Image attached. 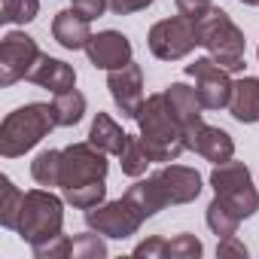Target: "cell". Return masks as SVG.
Returning a JSON list of instances; mask_svg holds the SVG:
<instances>
[{
  "mask_svg": "<svg viewBox=\"0 0 259 259\" xmlns=\"http://www.w3.org/2000/svg\"><path fill=\"white\" fill-rule=\"evenodd\" d=\"M0 13L7 25H28L40 13V0H0Z\"/></svg>",
  "mask_w": 259,
  "mask_h": 259,
  "instance_id": "26",
  "label": "cell"
},
{
  "mask_svg": "<svg viewBox=\"0 0 259 259\" xmlns=\"http://www.w3.org/2000/svg\"><path fill=\"white\" fill-rule=\"evenodd\" d=\"M31 250H34L37 259H67L70 256V238L58 235V238H52V241H46L40 247H31Z\"/></svg>",
  "mask_w": 259,
  "mask_h": 259,
  "instance_id": "29",
  "label": "cell"
},
{
  "mask_svg": "<svg viewBox=\"0 0 259 259\" xmlns=\"http://www.w3.org/2000/svg\"><path fill=\"white\" fill-rule=\"evenodd\" d=\"M204 253V247H201V241L195 238V235H177V238H171L168 241V250H165V256L168 259H198Z\"/></svg>",
  "mask_w": 259,
  "mask_h": 259,
  "instance_id": "28",
  "label": "cell"
},
{
  "mask_svg": "<svg viewBox=\"0 0 259 259\" xmlns=\"http://www.w3.org/2000/svg\"><path fill=\"white\" fill-rule=\"evenodd\" d=\"M22 204H25V195L13 186L10 177H0V223L4 229H19V217H22Z\"/></svg>",
  "mask_w": 259,
  "mask_h": 259,
  "instance_id": "21",
  "label": "cell"
},
{
  "mask_svg": "<svg viewBox=\"0 0 259 259\" xmlns=\"http://www.w3.org/2000/svg\"><path fill=\"white\" fill-rule=\"evenodd\" d=\"M229 113L238 122H259V79L256 76H241L232 82V98H229Z\"/></svg>",
  "mask_w": 259,
  "mask_h": 259,
  "instance_id": "17",
  "label": "cell"
},
{
  "mask_svg": "<svg viewBox=\"0 0 259 259\" xmlns=\"http://www.w3.org/2000/svg\"><path fill=\"white\" fill-rule=\"evenodd\" d=\"M138 128H141V144L150 156V162H177V156L186 150V138H183V125L177 122V116L168 107L165 92L150 95L141 110H138Z\"/></svg>",
  "mask_w": 259,
  "mask_h": 259,
  "instance_id": "2",
  "label": "cell"
},
{
  "mask_svg": "<svg viewBox=\"0 0 259 259\" xmlns=\"http://www.w3.org/2000/svg\"><path fill=\"white\" fill-rule=\"evenodd\" d=\"M150 52L162 61H177L186 58L195 46H201L198 40V22L189 16H171L162 19L150 28Z\"/></svg>",
  "mask_w": 259,
  "mask_h": 259,
  "instance_id": "7",
  "label": "cell"
},
{
  "mask_svg": "<svg viewBox=\"0 0 259 259\" xmlns=\"http://www.w3.org/2000/svg\"><path fill=\"white\" fill-rule=\"evenodd\" d=\"M183 138H186V150L204 156L213 165H223V162H229L235 156V141L229 138V132H223V128H217V125L195 122V125H189L183 132Z\"/></svg>",
  "mask_w": 259,
  "mask_h": 259,
  "instance_id": "12",
  "label": "cell"
},
{
  "mask_svg": "<svg viewBox=\"0 0 259 259\" xmlns=\"http://www.w3.org/2000/svg\"><path fill=\"white\" fill-rule=\"evenodd\" d=\"M186 73L195 79V92H198L204 110H223V107H229L232 79H229L226 67H220L213 58H195L192 64H186Z\"/></svg>",
  "mask_w": 259,
  "mask_h": 259,
  "instance_id": "11",
  "label": "cell"
},
{
  "mask_svg": "<svg viewBox=\"0 0 259 259\" xmlns=\"http://www.w3.org/2000/svg\"><path fill=\"white\" fill-rule=\"evenodd\" d=\"M119 165H122V174H128V177H141V174H147V168H150L153 162H150V156H147L141 138H132V135H128L125 150L119 153Z\"/></svg>",
  "mask_w": 259,
  "mask_h": 259,
  "instance_id": "23",
  "label": "cell"
},
{
  "mask_svg": "<svg viewBox=\"0 0 259 259\" xmlns=\"http://www.w3.org/2000/svg\"><path fill=\"white\" fill-rule=\"evenodd\" d=\"M52 37H55L58 46H64V49L73 52V49H85L95 34L89 31V19L79 16V13L70 7V10H61V13L52 19Z\"/></svg>",
  "mask_w": 259,
  "mask_h": 259,
  "instance_id": "15",
  "label": "cell"
},
{
  "mask_svg": "<svg viewBox=\"0 0 259 259\" xmlns=\"http://www.w3.org/2000/svg\"><path fill=\"white\" fill-rule=\"evenodd\" d=\"M165 98H168L171 113H174L177 122L183 125V132H186L189 125L201 122V110H204V104H201V98H198L195 89H189V85H183V82H171V85L165 89Z\"/></svg>",
  "mask_w": 259,
  "mask_h": 259,
  "instance_id": "18",
  "label": "cell"
},
{
  "mask_svg": "<svg viewBox=\"0 0 259 259\" xmlns=\"http://www.w3.org/2000/svg\"><path fill=\"white\" fill-rule=\"evenodd\" d=\"M40 46L34 37L13 31L0 43V85H16L19 79H28L34 64L40 61Z\"/></svg>",
  "mask_w": 259,
  "mask_h": 259,
  "instance_id": "10",
  "label": "cell"
},
{
  "mask_svg": "<svg viewBox=\"0 0 259 259\" xmlns=\"http://www.w3.org/2000/svg\"><path fill=\"white\" fill-rule=\"evenodd\" d=\"M85 226L95 229V232L104 235V238H119V241H122V238L138 235V229L144 226V213L122 195V198H116V201L89 207V210H85Z\"/></svg>",
  "mask_w": 259,
  "mask_h": 259,
  "instance_id": "9",
  "label": "cell"
},
{
  "mask_svg": "<svg viewBox=\"0 0 259 259\" xmlns=\"http://www.w3.org/2000/svg\"><path fill=\"white\" fill-rule=\"evenodd\" d=\"M241 4H247V7H259V0H241Z\"/></svg>",
  "mask_w": 259,
  "mask_h": 259,
  "instance_id": "35",
  "label": "cell"
},
{
  "mask_svg": "<svg viewBox=\"0 0 259 259\" xmlns=\"http://www.w3.org/2000/svg\"><path fill=\"white\" fill-rule=\"evenodd\" d=\"M89 141L98 147V150H104L107 156H119L122 150H125V141H128V135L122 132V128L107 116V113H98L95 116V122H92V132H89Z\"/></svg>",
  "mask_w": 259,
  "mask_h": 259,
  "instance_id": "19",
  "label": "cell"
},
{
  "mask_svg": "<svg viewBox=\"0 0 259 259\" xmlns=\"http://www.w3.org/2000/svg\"><path fill=\"white\" fill-rule=\"evenodd\" d=\"M52 110H55V122L61 128H70L82 119L85 113V98L76 92V89H67V92H58L55 101H52Z\"/></svg>",
  "mask_w": 259,
  "mask_h": 259,
  "instance_id": "20",
  "label": "cell"
},
{
  "mask_svg": "<svg viewBox=\"0 0 259 259\" xmlns=\"http://www.w3.org/2000/svg\"><path fill=\"white\" fill-rule=\"evenodd\" d=\"M153 4V0H107V7L116 13V16H132V13H141Z\"/></svg>",
  "mask_w": 259,
  "mask_h": 259,
  "instance_id": "31",
  "label": "cell"
},
{
  "mask_svg": "<svg viewBox=\"0 0 259 259\" xmlns=\"http://www.w3.org/2000/svg\"><path fill=\"white\" fill-rule=\"evenodd\" d=\"M207 226H210V232H213L217 238H232V235L238 232V226H241V217H238L226 201H220V198L213 195V201L207 204Z\"/></svg>",
  "mask_w": 259,
  "mask_h": 259,
  "instance_id": "22",
  "label": "cell"
},
{
  "mask_svg": "<svg viewBox=\"0 0 259 259\" xmlns=\"http://www.w3.org/2000/svg\"><path fill=\"white\" fill-rule=\"evenodd\" d=\"M165 250H168V241L165 238H147L144 244H138L135 247V256H147V259H162L165 256Z\"/></svg>",
  "mask_w": 259,
  "mask_h": 259,
  "instance_id": "30",
  "label": "cell"
},
{
  "mask_svg": "<svg viewBox=\"0 0 259 259\" xmlns=\"http://www.w3.org/2000/svg\"><path fill=\"white\" fill-rule=\"evenodd\" d=\"M31 82H37L40 89H49V92H67L76 85V73L70 64L58 61V58H49V55H40V61L34 64V70L28 73Z\"/></svg>",
  "mask_w": 259,
  "mask_h": 259,
  "instance_id": "16",
  "label": "cell"
},
{
  "mask_svg": "<svg viewBox=\"0 0 259 259\" xmlns=\"http://www.w3.org/2000/svg\"><path fill=\"white\" fill-rule=\"evenodd\" d=\"M73 10L92 22V19L104 16V10H107V0H73Z\"/></svg>",
  "mask_w": 259,
  "mask_h": 259,
  "instance_id": "34",
  "label": "cell"
},
{
  "mask_svg": "<svg viewBox=\"0 0 259 259\" xmlns=\"http://www.w3.org/2000/svg\"><path fill=\"white\" fill-rule=\"evenodd\" d=\"M217 256L220 259H229V256H238V259H247V247L232 235V238H220V247H217Z\"/></svg>",
  "mask_w": 259,
  "mask_h": 259,
  "instance_id": "32",
  "label": "cell"
},
{
  "mask_svg": "<svg viewBox=\"0 0 259 259\" xmlns=\"http://www.w3.org/2000/svg\"><path fill=\"white\" fill-rule=\"evenodd\" d=\"M95 180H107V153L98 150L92 141L89 144H70L61 150V177L58 186L73 189V186H85Z\"/></svg>",
  "mask_w": 259,
  "mask_h": 259,
  "instance_id": "8",
  "label": "cell"
},
{
  "mask_svg": "<svg viewBox=\"0 0 259 259\" xmlns=\"http://www.w3.org/2000/svg\"><path fill=\"white\" fill-rule=\"evenodd\" d=\"M31 177L40 186H58V177H61V150H43L31 162Z\"/></svg>",
  "mask_w": 259,
  "mask_h": 259,
  "instance_id": "24",
  "label": "cell"
},
{
  "mask_svg": "<svg viewBox=\"0 0 259 259\" xmlns=\"http://www.w3.org/2000/svg\"><path fill=\"white\" fill-rule=\"evenodd\" d=\"M107 89H110V95H113V101H116V107L122 110L125 119H135L141 104L147 101L144 98V73H141L138 64H125L119 70H110Z\"/></svg>",
  "mask_w": 259,
  "mask_h": 259,
  "instance_id": "13",
  "label": "cell"
},
{
  "mask_svg": "<svg viewBox=\"0 0 259 259\" xmlns=\"http://www.w3.org/2000/svg\"><path fill=\"white\" fill-rule=\"evenodd\" d=\"M85 52H89V61L98 70H119L125 64H132V43H128V37L119 34V31H101V34H95L89 40Z\"/></svg>",
  "mask_w": 259,
  "mask_h": 259,
  "instance_id": "14",
  "label": "cell"
},
{
  "mask_svg": "<svg viewBox=\"0 0 259 259\" xmlns=\"http://www.w3.org/2000/svg\"><path fill=\"white\" fill-rule=\"evenodd\" d=\"M198 40L220 67H226L229 73L244 70V46H247V40H244L241 28L229 19L226 10L210 7L198 19Z\"/></svg>",
  "mask_w": 259,
  "mask_h": 259,
  "instance_id": "4",
  "label": "cell"
},
{
  "mask_svg": "<svg viewBox=\"0 0 259 259\" xmlns=\"http://www.w3.org/2000/svg\"><path fill=\"white\" fill-rule=\"evenodd\" d=\"M213 4L210 0H177V10H180V16H189V19H201L207 10H210Z\"/></svg>",
  "mask_w": 259,
  "mask_h": 259,
  "instance_id": "33",
  "label": "cell"
},
{
  "mask_svg": "<svg viewBox=\"0 0 259 259\" xmlns=\"http://www.w3.org/2000/svg\"><path fill=\"white\" fill-rule=\"evenodd\" d=\"M55 110L52 104H25L13 110L0 125V156L16 159L34 150L52 128H55Z\"/></svg>",
  "mask_w": 259,
  "mask_h": 259,
  "instance_id": "3",
  "label": "cell"
},
{
  "mask_svg": "<svg viewBox=\"0 0 259 259\" xmlns=\"http://www.w3.org/2000/svg\"><path fill=\"white\" fill-rule=\"evenodd\" d=\"M107 244L98 235H76L70 241V259H104Z\"/></svg>",
  "mask_w": 259,
  "mask_h": 259,
  "instance_id": "27",
  "label": "cell"
},
{
  "mask_svg": "<svg viewBox=\"0 0 259 259\" xmlns=\"http://www.w3.org/2000/svg\"><path fill=\"white\" fill-rule=\"evenodd\" d=\"M198 195H201V174L186 165H165L125 192V198L144 213V220L156 217L168 204H189Z\"/></svg>",
  "mask_w": 259,
  "mask_h": 259,
  "instance_id": "1",
  "label": "cell"
},
{
  "mask_svg": "<svg viewBox=\"0 0 259 259\" xmlns=\"http://www.w3.org/2000/svg\"><path fill=\"white\" fill-rule=\"evenodd\" d=\"M104 195H107L104 180H95V183H85V186L64 189V201H67V204H73V207H79V210H89V207L104 204Z\"/></svg>",
  "mask_w": 259,
  "mask_h": 259,
  "instance_id": "25",
  "label": "cell"
},
{
  "mask_svg": "<svg viewBox=\"0 0 259 259\" xmlns=\"http://www.w3.org/2000/svg\"><path fill=\"white\" fill-rule=\"evenodd\" d=\"M210 186H213V195L220 201H226L241 220H250L256 210H259V192L253 186V177L247 171V165L241 162H223L210 171Z\"/></svg>",
  "mask_w": 259,
  "mask_h": 259,
  "instance_id": "6",
  "label": "cell"
},
{
  "mask_svg": "<svg viewBox=\"0 0 259 259\" xmlns=\"http://www.w3.org/2000/svg\"><path fill=\"white\" fill-rule=\"evenodd\" d=\"M64 226V201L46 189H31L25 192V204H22V217H19V235L22 241H28L31 247H40L52 238L61 235Z\"/></svg>",
  "mask_w": 259,
  "mask_h": 259,
  "instance_id": "5",
  "label": "cell"
},
{
  "mask_svg": "<svg viewBox=\"0 0 259 259\" xmlns=\"http://www.w3.org/2000/svg\"><path fill=\"white\" fill-rule=\"evenodd\" d=\"M256 55H259V49H256Z\"/></svg>",
  "mask_w": 259,
  "mask_h": 259,
  "instance_id": "36",
  "label": "cell"
}]
</instances>
